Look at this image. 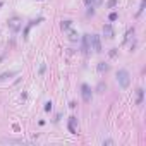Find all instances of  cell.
Here are the masks:
<instances>
[{
  "instance_id": "8992f818",
  "label": "cell",
  "mask_w": 146,
  "mask_h": 146,
  "mask_svg": "<svg viewBox=\"0 0 146 146\" xmlns=\"http://www.w3.org/2000/svg\"><path fill=\"white\" fill-rule=\"evenodd\" d=\"M83 48H84L86 53L91 50V45H90V34H84V36H83Z\"/></svg>"
},
{
  "instance_id": "2e32d148",
  "label": "cell",
  "mask_w": 146,
  "mask_h": 146,
  "mask_svg": "<svg viewBox=\"0 0 146 146\" xmlns=\"http://www.w3.org/2000/svg\"><path fill=\"white\" fill-rule=\"evenodd\" d=\"M45 110H46V112H50V110H52V103H46V105H45Z\"/></svg>"
},
{
  "instance_id": "e0dca14e",
  "label": "cell",
  "mask_w": 146,
  "mask_h": 146,
  "mask_svg": "<svg viewBox=\"0 0 146 146\" xmlns=\"http://www.w3.org/2000/svg\"><path fill=\"white\" fill-rule=\"evenodd\" d=\"M2 5H4V2H0V7H2Z\"/></svg>"
},
{
  "instance_id": "3957f363",
  "label": "cell",
  "mask_w": 146,
  "mask_h": 146,
  "mask_svg": "<svg viewBox=\"0 0 146 146\" xmlns=\"http://www.w3.org/2000/svg\"><path fill=\"white\" fill-rule=\"evenodd\" d=\"M81 95H83L84 103H90V101H91V88L88 84H83V86H81Z\"/></svg>"
},
{
  "instance_id": "5b68a950",
  "label": "cell",
  "mask_w": 146,
  "mask_h": 146,
  "mask_svg": "<svg viewBox=\"0 0 146 146\" xmlns=\"http://www.w3.org/2000/svg\"><path fill=\"white\" fill-rule=\"evenodd\" d=\"M9 28H11L12 31H17V29L21 28V21H19L17 17H14V19H11V21H9Z\"/></svg>"
},
{
  "instance_id": "8fae6325",
  "label": "cell",
  "mask_w": 146,
  "mask_h": 146,
  "mask_svg": "<svg viewBox=\"0 0 146 146\" xmlns=\"http://www.w3.org/2000/svg\"><path fill=\"white\" fill-rule=\"evenodd\" d=\"M69 40H71V41H76V40H77V33H76V31H69Z\"/></svg>"
},
{
  "instance_id": "7a4b0ae2",
  "label": "cell",
  "mask_w": 146,
  "mask_h": 146,
  "mask_svg": "<svg viewBox=\"0 0 146 146\" xmlns=\"http://www.w3.org/2000/svg\"><path fill=\"white\" fill-rule=\"evenodd\" d=\"M90 45H91V50H95L96 53L101 52V41H100V36L98 34H91L90 36Z\"/></svg>"
},
{
  "instance_id": "9c48e42d",
  "label": "cell",
  "mask_w": 146,
  "mask_h": 146,
  "mask_svg": "<svg viewBox=\"0 0 146 146\" xmlns=\"http://www.w3.org/2000/svg\"><path fill=\"white\" fill-rule=\"evenodd\" d=\"M98 71H100V72H107V71H108V65L105 64V62H100V64H98Z\"/></svg>"
},
{
  "instance_id": "7c38bea8",
  "label": "cell",
  "mask_w": 146,
  "mask_h": 146,
  "mask_svg": "<svg viewBox=\"0 0 146 146\" xmlns=\"http://www.w3.org/2000/svg\"><path fill=\"white\" fill-rule=\"evenodd\" d=\"M105 88H107V84H105V83H100L96 90H98V93H103V90H105Z\"/></svg>"
},
{
  "instance_id": "6da1fadb",
  "label": "cell",
  "mask_w": 146,
  "mask_h": 146,
  "mask_svg": "<svg viewBox=\"0 0 146 146\" xmlns=\"http://www.w3.org/2000/svg\"><path fill=\"white\" fill-rule=\"evenodd\" d=\"M117 83H119V86H120L122 90H125V88L129 86L131 76H129V72H127L125 69H120V71L117 72Z\"/></svg>"
},
{
  "instance_id": "30bf717a",
  "label": "cell",
  "mask_w": 146,
  "mask_h": 146,
  "mask_svg": "<svg viewBox=\"0 0 146 146\" xmlns=\"http://www.w3.org/2000/svg\"><path fill=\"white\" fill-rule=\"evenodd\" d=\"M71 24H72V21H64V23H62V29L67 31V29L71 28Z\"/></svg>"
},
{
  "instance_id": "9a60e30c",
  "label": "cell",
  "mask_w": 146,
  "mask_h": 146,
  "mask_svg": "<svg viewBox=\"0 0 146 146\" xmlns=\"http://www.w3.org/2000/svg\"><path fill=\"white\" fill-rule=\"evenodd\" d=\"M45 69H46V65H45V64H41V67H40V76L45 74Z\"/></svg>"
},
{
  "instance_id": "4fadbf2b",
  "label": "cell",
  "mask_w": 146,
  "mask_h": 146,
  "mask_svg": "<svg viewBox=\"0 0 146 146\" xmlns=\"http://www.w3.org/2000/svg\"><path fill=\"white\" fill-rule=\"evenodd\" d=\"M115 5H117V0H108L107 7H110V9H112V7H115Z\"/></svg>"
},
{
  "instance_id": "5bb4252c",
  "label": "cell",
  "mask_w": 146,
  "mask_h": 146,
  "mask_svg": "<svg viewBox=\"0 0 146 146\" xmlns=\"http://www.w3.org/2000/svg\"><path fill=\"white\" fill-rule=\"evenodd\" d=\"M117 12H112V14H110V16H108V19H110V21H115V19H117Z\"/></svg>"
},
{
  "instance_id": "ba28073f",
  "label": "cell",
  "mask_w": 146,
  "mask_h": 146,
  "mask_svg": "<svg viewBox=\"0 0 146 146\" xmlns=\"http://www.w3.org/2000/svg\"><path fill=\"white\" fill-rule=\"evenodd\" d=\"M76 122H77V119L71 117V120H69V131H71L72 134H76Z\"/></svg>"
},
{
  "instance_id": "277c9868",
  "label": "cell",
  "mask_w": 146,
  "mask_h": 146,
  "mask_svg": "<svg viewBox=\"0 0 146 146\" xmlns=\"http://www.w3.org/2000/svg\"><path fill=\"white\" fill-rule=\"evenodd\" d=\"M103 34H105V38H108V40L113 38V28H112V24H105V26H103Z\"/></svg>"
},
{
  "instance_id": "52a82bcc",
  "label": "cell",
  "mask_w": 146,
  "mask_h": 146,
  "mask_svg": "<svg viewBox=\"0 0 146 146\" xmlns=\"http://www.w3.org/2000/svg\"><path fill=\"white\" fill-rule=\"evenodd\" d=\"M136 93H138V100H136V103H138V105H143V96H144V90H143V88H138V90H136Z\"/></svg>"
}]
</instances>
